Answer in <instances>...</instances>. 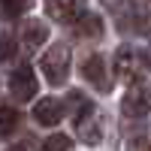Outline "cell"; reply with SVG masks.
<instances>
[{"mask_svg": "<svg viewBox=\"0 0 151 151\" xmlns=\"http://www.w3.org/2000/svg\"><path fill=\"white\" fill-rule=\"evenodd\" d=\"M148 55L142 52V48H136V45H124L115 52V76L121 82H139L142 76L148 73Z\"/></svg>", "mask_w": 151, "mask_h": 151, "instance_id": "obj_1", "label": "cell"}, {"mask_svg": "<svg viewBox=\"0 0 151 151\" xmlns=\"http://www.w3.org/2000/svg\"><path fill=\"white\" fill-rule=\"evenodd\" d=\"M40 67H42V73H45V79H48V85H55V88H60L67 82V76H70V48L64 45V42H58V45H52L48 52L42 55V60H40Z\"/></svg>", "mask_w": 151, "mask_h": 151, "instance_id": "obj_2", "label": "cell"}, {"mask_svg": "<svg viewBox=\"0 0 151 151\" xmlns=\"http://www.w3.org/2000/svg\"><path fill=\"white\" fill-rule=\"evenodd\" d=\"M76 133L82 136V142L88 145H100L103 142V118L94 103H79V115H76Z\"/></svg>", "mask_w": 151, "mask_h": 151, "instance_id": "obj_3", "label": "cell"}, {"mask_svg": "<svg viewBox=\"0 0 151 151\" xmlns=\"http://www.w3.org/2000/svg\"><path fill=\"white\" fill-rule=\"evenodd\" d=\"M118 30L121 33H130V36H148L151 33V12L142 3H127L118 12Z\"/></svg>", "mask_w": 151, "mask_h": 151, "instance_id": "obj_4", "label": "cell"}, {"mask_svg": "<svg viewBox=\"0 0 151 151\" xmlns=\"http://www.w3.org/2000/svg\"><path fill=\"white\" fill-rule=\"evenodd\" d=\"M121 112H124L127 118H136V121L145 118L148 112H151V88L142 85V82H139V85L133 82V88H130V91L124 94V100H121Z\"/></svg>", "mask_w": 151, "mask_h": 151, "instance_id": "obj_5", "label": "cell"}, {"mask_svg": "<svg viewBox=\"0 0 151 151\" xmlns=\"http://www.w3.org/2000/svg\"><path fill=\"white\" fill-rule=\"evenodd\" d=\"M9 91H12V97H15L18 103L33 100V94H36V76H33V70L27 64H21V67H15L9 73Z\"/></svg>", "mask_w": 151, "mask_h": 151, "instance_id": "obj_6", "label": "cell"}, {"mask_svg": "<svg viewBox=\"0 0 151 151\" xmlns=\"http://www.w3.org/2000/svg\"><path fill=\"white\" fill-rule=\"evenodd\" d=\"M45 40H48V24H42V21H24V24H21V30H18V45H21L24 55H36Z\"/></svg>", "mask_w": 151, "mask_h": 151, "instance_id": "obj_7", "label": "cell"}, {"mask_svg": "<svg viewBox=\"0 0 151 151\" xmlns=\"http://www.w3.org/2000/svg\"><path fill=\"white\" fill-rule=\"evenodd\" d=\"M85 12V0H45V15L60 24H73Z\"/></svg>", "mask_w": 151, "mask_h": 151, "instance_id": "obj_8", "label": "cell"}, {"mask_svg": "<svg viewBox=\"0 0 151 151\" xmlns=\"http://www.w3.org/2000/svg\"><path fill=\"white\" fill-rule=\"evenodd\" d=\"M82 76L97 88V91H109V88H112V79L106 73V58L103 55H91V58H88L82 64Z\"/></svg>", "mask_w": 151, "mask_h": 151, "instance_id": "obj_9", "label": "cell"}, {"mask_svg": "<svg viewBox=\"0 0 151 151\" xmlns=\"http://www.w3.org/2000/svg\"><path fill=\"white\" fill-rule=\"evenodd\" d=\"M33 118H36V124H42V127H55V124L64 118V106H60V100H55V97L40 100V103L33 106Z\"/></svg>", "mask_w": 151, "mask_h": 151, "instance_id": "obj_10", "label": "cell"}, {"mask_svg": "<svg viewBox=\"0 0 151 151\" xmlns=\"http://www.w3.org/2000/svg\"><path fill=\"white\" fill-rule=\"evenodd\" d=\"M73 24H76V36L79 40H100L103 36V18L94 15V12H82Z\"/></svg>", "mask_w": 151, "mask_h": 151, "instance_id": "obj_11", "label": "cell"}, {"mask_svg": "<svg viewBox=\"0 0 151 151\" xmlns=\"http://www.w3.org/2000/svg\"><path fill=\"white\" fill-rule=\"evenodd\" d=\"M30 6H33V0H0V12H3V18H9V21L21 18Z\"/></svg>", "mask_w": 151, "mask_h": 151, "instance_id": "obj_12", "label": "cell"}, {"mask_svg": "<svg viewBox=\"0 0 151 151\" xmlns=\"http://www.w3.org/2000/svg\"><path fill=\"white\" fill-rule=\"evenodd\" d=\"M15 127H18V112L9 103H0V136H9Z\"/></svg>", "mask_w": 151, "mask_h": 151, "instance_id": "obj_13", "label": "cell"}, {"mask_svg": "<svg viewBox=\"0 0 151 151\" xmlns=\"http://www.w3.org/2000/svg\"><path fill=\"white\" fill-rule=\"evenodd\" d=\"M42 151H73V139L64 136V133H55L42 142Z\"/></svg>", "mask_w": 151, "mask_h": 151, "instance_id": "obj_14", "label": "cell"}, {"mask_svg": "<svg viewBox=\"0 0 151 151\" xmlns=\"http://www.w3.org/2000/svg\"><path fill=\"white\" fill-rule=\"evenodd\" d=\"M127 151H151V142L145 139V136H136V139L127 142Z\"/></svg>", "mask_w": 151, "mask_h": 151, "instance_id": "obj_15", "label": "cell"}, {"mask_svg": "<svg viewBox=\"0 0 151 151\" xmlns=\"http://www.w3.org/2000/svg\"><path fill=\"white\" fill-rule=\"evenodd\" d=\"M103 3H106V6H121L124 0H103Z\"/></svg>", "mask_w": 151, "mask_h": 151, "instance_id": "obj_16", "label": "cell"}]
</instances>
